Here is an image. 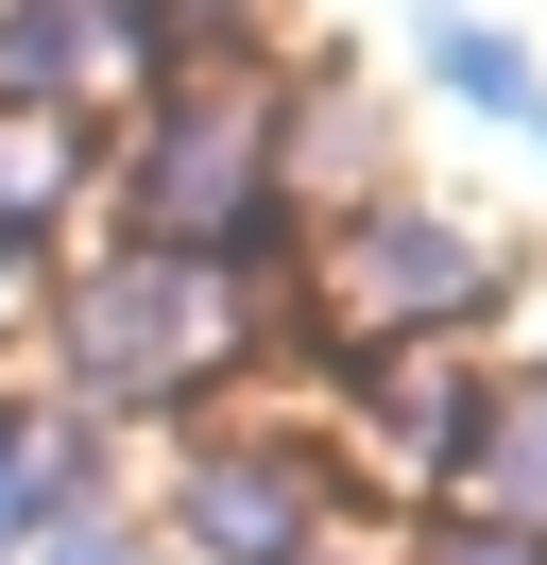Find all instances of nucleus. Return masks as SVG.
Segmentation results:
<instances>
[{
  "label": "nucleus",
  "instance_id": "nucleus-1",
  "mask_svg": "<svg viewBox=\"0 0 547 565\" xmlns=\"http://www.w3.org/2000/svg\"><path fill=\"white\" fill-rule=\"evenodd\" d=\"M205 309H223V291H205L189 257H137V275H103V291H86V326H68V360H86L103 394H189L205 360L239 343V326H205Z\"/></svg>",
  "mask_w": 547,
  "mask_h": 565
},
{
  "label": "nucleus",
  "instance_id": "nucleus-8",
  "mask_svg": "<svg viewBox=\"0 0 547 565\" xmlns=\"http://www.w3.org/2000/svg\"><path fill=\"white\" fill-rule=\"evenodd\" d=\"M120 18H137V52H205V35L239 18V0H120Z\"/></svg>",
  "mask_w": 547,
  "mask_h": 565
},
{
  "label": "nucleus",
  "instance_id": "nucleus-7",
  "mask_svg": "<svg viewBox=\"0 0 547 565\" xmlns=\"http://www.w3.org/2000/svg\"><path fill=\"white\" fill-rule=\"evenodd\" d=\"M428 52H444V86H462L479 120H530V138H547V86H530V52H513V35H479V18H444Z\"/></svg>",
  "mask_w": 547,
  "mask_h": 565
},
{
  "label": "nucleus",
  "instance_id": "nucleus-3",
  "mask_svg": "<svg viewBox=\"0 0 547 565\" xmlns=\"http://www.w3.org/2000/svg\"><path fill=\"white\" fill-rule=\"evenodd\" d=\"M308 446H205L189 462V548L205 565H308Z\"/></svg>",
  "mask_w": 547,
  "mask_h": 565
},
{
  "label": "nucleus",
  "instance_id": "nucleus-2",
  "mask_svg": "<svg viewBox=\"0 0 547 565\" xmlns=\"http://www.w3.org/2000/svg\"><path fill=\"white\" fill-rule=\"evenodd\" d=\"M342 309H376V326H462V309H496V241H462L444 206H394V189H376V206L342 223Z\"/></svg>",
  "mask_w": 547,
  "mask_h": 565
},
{
  "label": "nucleus",
  "instance_id": "nucleus-5",
  "mask_svg": "<svg viewBox=\"0 0 547 565\" xmlns=\"http://www.w3.org/2000/svg\"><path fill=\"white\" fill-rule=\"evenodd\" d=\"M462 480H479V514H496V531H530V548H547V377L479 412V446H462Z\"/></svg>",
  "mask_w": 547,
  "mask_h": 565
},
{
  "label": "nucleus",
  "instance_id": "nucleus-10",
  "mask_svg": "<svg viewBox=\"0 0 547 565\" xmlns=\"http://www.w3.org/2000/svg\"><path fill=\"white\" fill-rule=\"evenodd\" d=\"M52 565H154V548H120V531H52Z\"/></svg>",
  "mask_w": 547,
  "mask_h": 565
},
{
  "label": "nucleus",
  "instance_id": "nucleus-9",
  "mask_svg": "<svg viewBox=\"0 0 547 565\" xmlns=\"http://www.w3.org/2000/svg\"><path fill=\"white\" fill-rule=\"evenodd\" d=\"M428 565H547V548H530V531H496V514H479V531H444Z\"/></svg>",
  "mask_w": 547,
  "mask_h": 565
},
{
  "label": "nucleus",
  "instance_id": "nucleus-4",
  "mask_svg": "<svg viewBox=\"0 0 547 565\" xmlns=\"http://www.w3.org/2000/svg\"><path fill=\"white\" fill-rule=\"evenodd\" d=\"M86 52H103V70L137 52V18H120V0H18V18H0V104H52V86H86Z\"/></svg>",
  "mask_w": 547,
  "mask_h": 565
},
{
  "label": "nucleus",
  "instance_id": "nucleus-6",
  "mask_svg": "<svg viewBox=\"0 0 547 565\" xmlns=\"http://www.w3.org/2000/svg\"><path fill=\"white\" fill-rule=\"evenodd\" d=\"M18 531H68V428L0 412V548H18Z\"/></svg>",
  "mask_w": 547,
  "mask_h": 565
}]
</instances>
